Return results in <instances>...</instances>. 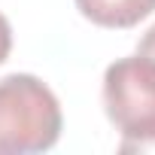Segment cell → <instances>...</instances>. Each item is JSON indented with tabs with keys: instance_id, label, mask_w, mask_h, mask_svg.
Returning <instances> with one entry per match:
<instances>
[{
	"instance_id": "1",
	"label": "cell",
	"mask_w": 155,
	"mask_h": 155,
	"mask_svg": "<svg viewBox=\"0 0 155 155\" xmlns=\"http://www.w3.org/2000/svg\"><path fill=\"white\" fill-rule=\"evenodd\" d=\"M64 128L55 91L34 73L0 79V155H34L58 143Z\"/></svg>"
},
{
	"instance_id": "2",
	"label": "cell",
	"mask_w": 155,
	"mask_h": 155,
	"mask_svg": "<svg viewBox=\"0 0 155 155\" xmlns=\"http://www.w3.org/2000/svg\"><path fill=\"white\" fill-rule=\"evenodd\" d=\"M104 110L122 140L155 137V64L149 58L128 55L107 67Z\"/></svg>"
},
{
	"instance_id": "3",
	"label": "cell",
	"mask_w": 155,
	"mask_h": 155,
	"mask_svg": "<svg viewBox=\"0 0 155 155\" xmlns=\"http://www.w3.org/2000/svg\"><path fill=\"white\" fill-rule=\"evenodd\" d=\"M82 18L97 28H134L155 12V0H73Z\"/></svg>"
},
{
	"instance_id": "4",
	"label": "cell",
	"mask_w": 155,
	"mask_h": 155,
	"mask_svg": "<svg viewBox=\"0 0 155 155\" xmlns=\"http://www.w3.org/2000/svg\"><path fill=\"white\" fill-rule=\"evenodd\" d=\"M12 52V28H9V18L0 12V64H3Z\"/></svg>"
},
{
	"instance_id": "5",
	"label": "cell",
	"mask_w": 155,
	"mask_h": 155,
	"mask_svg": "<svg viewBox=\"0 0 155 155\" xmlns=\"http://www.w3.org/2000/svg\"><path fill=\"white\" fill-rule=\"evenodd\" d=\"M119 152L122 155H128V152H137V155L155 152V137H146V140H122L119 143Z\"/></svg>"
},
{
	"instance_id": "6",
	"label": "cell",
	"mask_w": 155,
	"mask_h": 155,
	"mask_svg": "<svg viewBox=\"0 0 155 155\" xmlns=\"http://www.w3.org/2000/svg\"><path fill=\"white\" fill-rule=\"evenodd\" d=\"M137 55H143V58H149V61L155 64V25L140 37V43H137Z\"/></svg>"
}]
</instances>
